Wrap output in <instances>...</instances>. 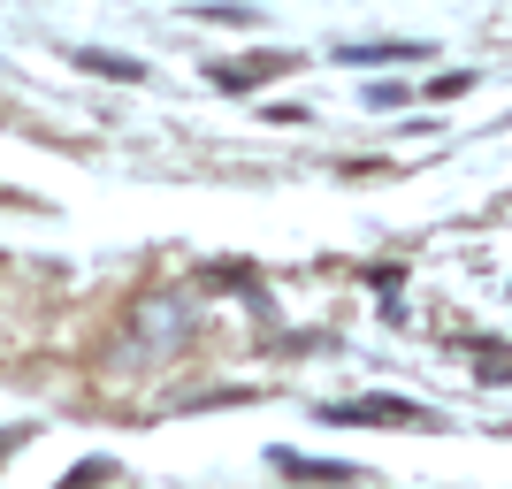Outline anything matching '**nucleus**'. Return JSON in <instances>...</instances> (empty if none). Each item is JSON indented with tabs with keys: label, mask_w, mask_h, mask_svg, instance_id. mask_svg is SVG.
<instances>
[{
	"label": "nucleus",
	"mask_w": 512,
	"mask_h": 489,
	"mask_svg": "<svg viewBox=\"0 0 512 489\" xmlns=\"http://www.w3.org/2000/svg\"><path fill=\"white\" fill-rule=\"evenodd\" d=\"M321 421H344V428H444L428 405H413V398H352V405H321Z\"/></svg>",
	"instance_id": "obj_1"
},
{
	"label": "nucleus",
	"mask_w": 512,
	"mask_h": 489,
	"mask_svg": "<svg viewBox=\"0 0 512 489\" xmlns=\"http://www.w3.org/2000/svg\"><path fill=\"white\" fill-rule=\"evenodd\" d=\"M306 54H253V62H230V69H214V85L222 92H245V85H260V77H283V69H299Z\"/></svg>",
	"instance_id": "obj_2"
},
{
	"label": "nucleus",
	"mask_w": 512,
	"mask_h": 489,
	"mask_svg": "<svg viewBox=\"0 0 512 489\" xmlns=\"http://www.w3.org/2000/svg\"><path fill=\"white\" fill-rule=\"evenodd\" d=\"M413 54H428V46H344L337 62H352V69H383V62H413Z\"/></svg>",
	"instance_id": "obj_3"
},
{
	"label": "nucleus",
	"mask_w": 512,
	"mask_h": 489,
	"mask_svg": "<svg viewBox=\"0 0 512 489\" xmlns=\"http://www.w3.org/2000/svg\"><path fill=\"white\" fill-rule=\"evenodd\" d=\"M92 69H107V77H138V62H123V54H85Z\"/></svg>",
	"instance_id": "obj_4"
}]
</instances>
